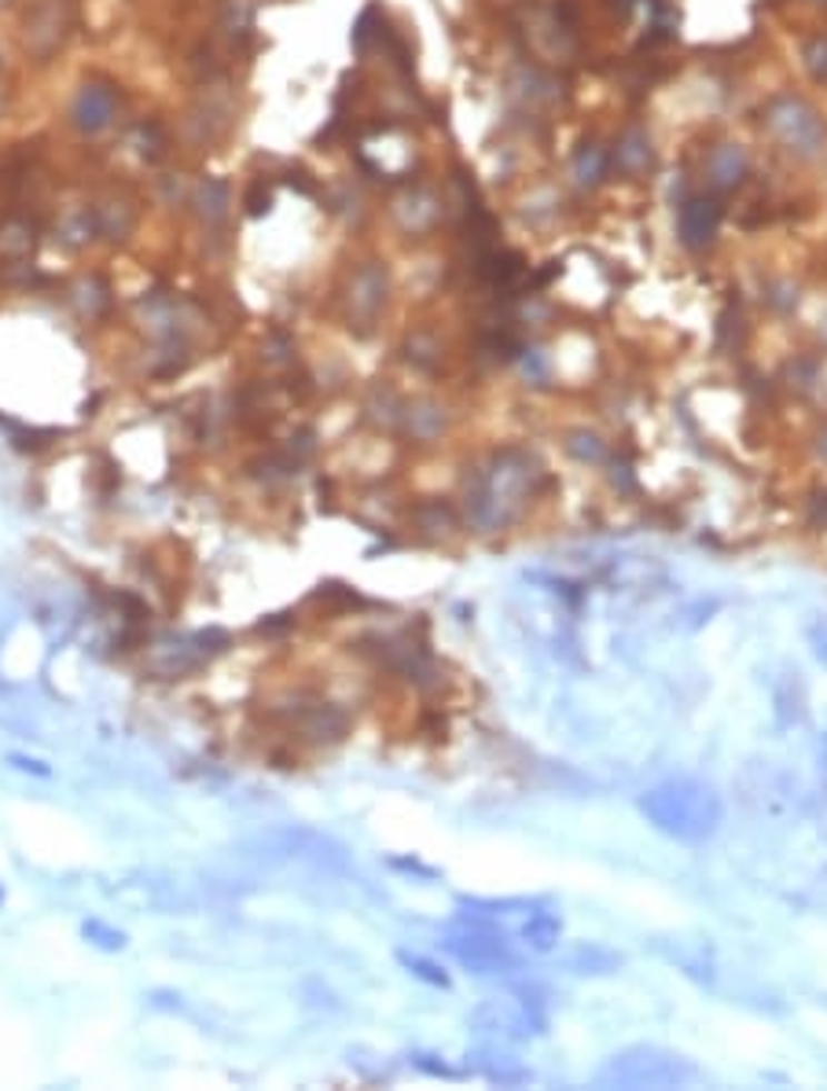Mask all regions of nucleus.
Instances as JSON below:
<instances>
[{
    "label": "nucleus",
    "instance_id": "2",
    "mask_svg": "<svg viewBox=\"0 0 827 1091\" xmlns=\"http://www.w3.org/2000/svg\"><path fill=\"white\" fill-rule=\"evenodd\" d=\"M11 764H16V769L19 772H33V775H48V764H41V761H30V758H22V753H11V758H8Z\"/></svg>",
    "mask_w": 827,
    "mask_h": 1091
},
{
    "label": "nucleus",
    "instance_id": "3",
    "mask_svg": "<svg viewBox=\"0 0 827 1091\" xmlns=\"http://www.w3.org/2000/svg\"><path fill=\"white\" fill-rule=\"evenodd\" d=\"M0 904H4V885H0Z\"/></svg>",
    "mask_w": 827,
    "mask_h": 1091
},
{
    "label": "nucleus",
    "instance_id": "1",
    "mask_svg": "<svg viewBox=\"0 0 827 1091\" xmlns=\"http://www.w3.org/2000/svg\"><path fill=\"white\" fill-rule=\"evenodd\" d=\"M81 938H86L89 944H96L100 952H122L126 949V933L118 927H111V922H103V919L81 922Z\"/></svg>",
    "mask_w": 827,
    "mask_h": 1091
}]
</instances>
